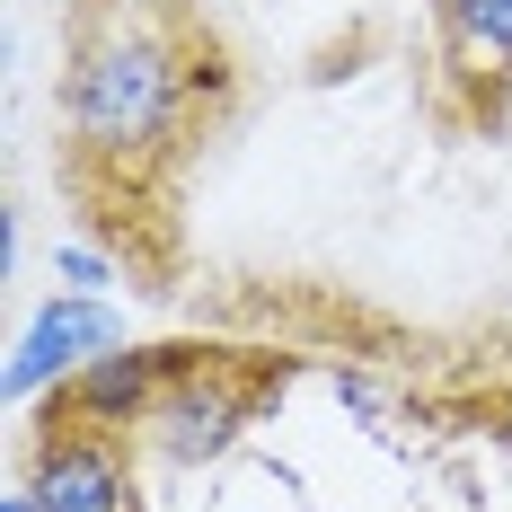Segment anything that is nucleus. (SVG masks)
Wrapping results in <instances>:
<instances>
[{"mask_svg": "<svg viewBox=\"0 0 512 512\" xmlns=\"http://www.w3.org/2000/svg\"><path fill=\"white\" fill-rule=\"evenodd\" d=\"M18 495H27L36 512H133V460H124V433L53 415L45 442L27 451Z\"/></svg>", "mask_w": 512, "mask_h": 512, "instance_id": "obj_2", "label": "nucleus"}, {"mask_svg": "<svg viewBox=\"0 0 512 512\" xmlns=\"http://www.w3.org/2000/svg\"><path fill=\"white\" fill-rule=\"evenodd\" d=\"M195 115V53L177 27L133 18V0H98V18L80 27L71 71H62V124H71V159L142 186L159 159L177 151Z\"/></svg>", "mask_w": 512, "mask_h": 512, "instance_id": "obj_1", "label": "nucleus"}, {"mask_svg": "<svg viewBox=\"0 0 512 512\" xmlns=\"http://www.w3.org/2000/svg\"><path fill=\"white\" fill-rule=\"evenodd\" d=\"M0 512H36V504H27V495H9V504H0Z\"/></svg>", "mask_w": 512, "mask_h": 512, "instance_id": "obj_9", "label": "nucleus"}, {"mask_svg": "<svg viewBox=\"0 0 512 512\" xmlns=\"http://www.w3.org/2000/svg\"><path fill=\"white\" fill-rule=\"evenodd\" d=\"M433 53L460 115L495 133L512 106V0H433Z\"/></svg>", "mask_w": 512, "mask_h": 512, "instance_id": "obj_3", "label": "nucleus"}, {"mask_svg": "<svg viewBox=\"0 0 512 512\" xmlns=\"http://www.w3.org/2000/svg\"><path fill=\"white\" fill-rule=\"evenodd\" d=\"M53 274H62V292H98V283H106V256L98 248H53Z\"/></svg>", "mask_w": 512, "mask_h": 512, "instance_id": "obj_7", "label": "nucleus"}, {"mask_svg": "<svg viewBox=\"0 0 512 512\" xmlns=\"http://www.w3.org/2000/svg\"><path fill=\"white\" fill-rule=\"evenodd\" d=\"M248 415H256V389H239L230 371H204V362H186V371H168V389H159V407H151V451L168 468H212L239 433H248Z\"/></svg>", "mask_w": 512, "mask_h": 512, "instance_id": "obj_5", "label": "nucleus"}, {"mask_svg": "<svg viewBox=\"0 0 512 512\" xmlns=\"http://www.w3.org/2000/svg\"><path fill=\"white\" fill-rule=\"evenodd\" d=\"M168 371L177 362L168 354H142V345H115V354H98L62 398H53V415H71V424H106V433H124V424H151L159 389H168Z\"/></svg>", "mask_w": 512, "mask_h": 512, "instance_id": "obj_6", "label": "nucleus"}, {"mask_svg": "<svg viewBox=\"0 0 512 512\" xmlns=\"http://www.w3.org/2000/svg\"><path fill=\"white\" fill-rule=\"evenodd\" d=\"M486 433H495V451H512V398H495V424Z\"/></svg>", "mask_w": 512, "mask_h": 512, "instance_id": "obj_8", "label": "nucleus"}, {"mask_svg": "<svg viewBox=\"0 0 512 512\" xmlns=\"http://www.w3.org/2000/svg\"><path fill=\"white\" fill-rule=\"evenodd\" d=\"M124 345V318L98 301V292H62L45 301L27 327H18V354H9V398L27 407V398H45V389H71L80 371L98 354Z\"/></svg>", "mask_w": 512, "mask_h": 512, "instance_id": "obj_4", "label": "nucleus"}]
</instances>
